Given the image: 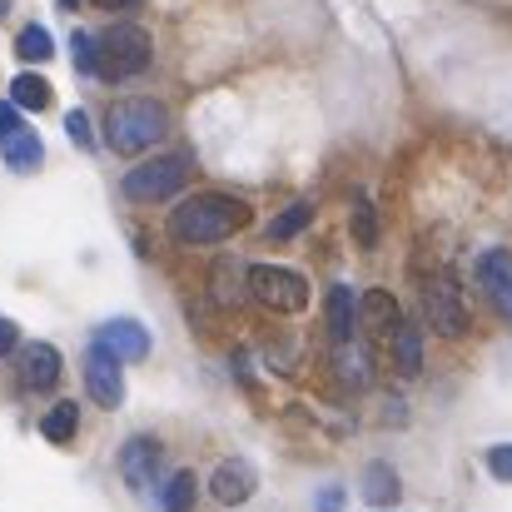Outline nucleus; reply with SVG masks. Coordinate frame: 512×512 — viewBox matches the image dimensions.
<instances>
[{"instance_id": "nucleus-18", "label": "nucleus", "mask_w": 512, "mask_h": 512, "mask_svg": "<svg viewBox=\"0 0 512 512\" xmlns=\"http://www.w3.org/2000/svg\"><path fill=\"white\" fill-rule=\"evenodd\" d=\"M309 224H314V204H309V199H299V204H289V209L269 224V239H274V244H289V239H299Z\"/></svg>"}, {"instance_id": "nucleus-4", "label": "nucleus", "mask_w": 512, "mask_h": 512, "mask_svg": "<svg viewBox=\"0 0 512 512\" xmlns=\"http://www.w3.org/2000/svg\"><path fill=\"white\" fill-rule=\"evenodd\" d=\"M150 35L140 25H110L100 30V80H130L150 65Z\"/></svg>"}, {"instance_id": "nucleus-30", "label": "nucleus", "mask_w": 512, "mask_h": 512, "mask_svg": "<svg viewBox=\"0 0 512 512\" xmlns=\"http://www.w3.org/2000/svg\"><path fill=\"white\" fill-rule=\"evenodd\" d=\"M15 110H20L15 100H0V140H5L10 130H20V120H15Z\"/></svg>"}, {"instance_id": "nucleus-22", "label": "nucleus", "mask_w": 512, "mask_h": 512, "mask_svg": "<svg viewBox=\"0 0 512 512\" xmlns=\"http://www.w3.org/2000/svg\"><path fill=\"white\" fill-rule=\"evenodd\" d=\"M194 498H199V478L189 473V468H179V473H170V483H165V512H189L194 508Z\"/></svg>"}, {"instance_id": "nucleus-5", "label": "nucleus", "mask_w": 512, "mask_h": 512, "mask_svg": "<svg viewBox=\"0 0 512 512\" xmlns=\"http://www.w3.org/2000/svg\"><path fill=\"white\" fill-rule=\"evenodd\" d=\"M244 284H249V294H254L264 309H274V314H299V309L309 304L304 274H294V269H284V264H249Z\"/></svg>"}, {"instance_id": "nucleus-14", "label": "nucleus", "mask_w": 512, "mask_h": 512, "mask_svg": "<svg viewBox=\"0 0 512 512\" xmlns=\"http://www.w3.org/2000/svg\"><path fill=\"white\" fill-rule=\"evenodd\" d=\"M358 309H363V324H368L373 343H383V348H388L393 329L403 324V314H398V299H393L388 289H368V294L358 299Z\"/></svg>"}, {"instance_id": "nucleus-8", "label": "nucleus", "mask_w": 512, "mask_h": 512, "mask_svg": "<svg viewBox=\"0 0 512 512\" xmlns=\"http://www.w3.org/2000/svg\"><path fill=\"white\" fill-rule=\"evenodd\" d=\"M254 488H259V473H254V463H244V458H224V463L209 473V493H214L219 508H239V503H249Z\"/></svg>"}, {"instance_id": "nucleus-25", "label": "nucleus", "mask_w": 512, "mask_h": 512, "mask_svg": "<svg viewBox=\"0 0 512 512\" xmlns=\"http://www.w3.org/2000/svg\"><path fill=\"white\" fill-rule=\"evenodd\" d=\"M334 363H339V373H343V383H348V388H363V383H368V358H363L353 343H339Z\"/></svg>"}, {"instance_id": "nucleus-21", "label": "nucleus", "mask_w": 512, "mask_h": 512, "mask_svg": "<svg viewBox=\"0 0 512 512\" xmlns=\"http://www.w3.org/2000/svg\"><path fill=\"white\" fill-rule=\"evenodd\" d=\"M75 428H80V408L65 398V403H55L50 413H45V423H40V433L50 438V443H70L75 438Z\"/></svg>"}, {"instance_id": "nucleus-24", "label": "nucleus", "mask_w": 512, "mask_h": 512, "mask_svg": "<svg viewBox=\"0 0 512 512\" xmlns=\"http://www.w3.org/2000/svg\"><path fill=\"white\" fill-rule=\"evenodd\" d=\"M348 224H353V244H358V249H373V244H378V214L368 209V199H353Z\"/></svg>"}, {"instance_id": "nucleus-1", "label": "nucleus", "mask_w": 512, "mask_h": 512, "mask_svg": "<svg viewBox=\"0 0 512 512\" xmlns=\"http://www.w3.org/2000/svg\"><path fill=\"white\" fill-rule=\"evenodd\" d=\"M249 224V204L234 194H189L184 204H174L170 234L179 244H224Z\"/></svg>"}, {"instance_id": "nucleus-6", "label": "nucleus", "mask_w": 512, "mask_h": 512, "mask_svg": "<svg viewBox=\"0 0 512 512\" xmlns=\"http://www.w3.org/2000/svg\"><path fill=\"white\" fill-rule=\"evenodd\" d=\"M423 319L443 339H463L468 334V304H463V289H458L453 274H428L423 279Z\"/></svg>"}, {"instance_id": "nucleus-3", "label": "nucleus", "mask_w": 512, "mask_h": 512, "mask_svg": "<svg viewBox=\"0 0 512 512\" xmlns=\"http://www.w3.org/2000/svg\"><path fill=\"white\" fill-rule=\"evenodd\" d=\"M189 174H194V155H189V150H170V155H155V160L130 165V174L120 179V189H125V199H135V204H155V199L179 194V189L189 184Z\"/></svg>"}, {"instance_id": "nucleus-19", "label": "nucleus", "mask_w": 512, "mask_h": 512, "mask_svg": "<svg viewBox=\"0 0 512 512\" xmlns=\"http://www.w3.org/2000/svg\"><path fill=\"white\" fill-rule=\"evenodd\" d=\"M10 100L20 110H50V80L45 75H15L10 80Z\"/></svg>"}, {"instance_id": "nucleus-9", "label": "nucleus", "mask_w": 512, "mask_h": 512, "mask_svg": "<svg viewBox=\"0 0 512 512\" xmlns=\"http://www.w3.org/2000/svg\"><path fill=\"white\" fill-rule=\"evenodd\" d=\"M478 284L493 299V309L512 324V249H483L478 254Z\"/></svg>"}, {"instance_id": "nucleus-16", "label": "nucleus", "mask_w": 512, "mask_h": 512, "mask_svg": "<svg viewBox=\"0 0 512 512\" xmlns=\"http://www.w3.org/2000/svg\"><path fill=\"white\" fill-rule=\"evenodd\" d=\"M388 353H393V368L403 373V378H413L418 368H423V334H418V324H398L393 329V339H388Z\"/></svg>"}, {"instance_id": "nucleus-27", "label": "nucleus", "mask_w": 512, "mask_h": 512, "mask_svg": "<svg viewBox=\"0 0 512 512\" xmlns=\"http://www.w3.org/2000/svg\"><path fill=\"white\" fill-rule=\"evenodd\" d=\"M488 473H493L498 483H512V443H498V448H488Z\"/></svg>"}, {"instance_id": "nucleus-31", "label": "nucleus", "mask_w": 512, "mask_h": 512, "mask_svg": "<svg viewBox=\"0 0 512 512\" xmlns=\"http://www.w3.org/2000/svg\"><path fill=\"white\" fill-rule=\"evenodd\" d=\"M95 5H100V10H135L140 0H95Z\"/></svg>"}, {"instance_id": "nucleus-17", "label": "nucleus", "mask_w": 512, "mask_h": 512, "mask_svg": "<svg viewBox=\"0 0 512 512\" xmlns=\"http://www.w3.org/2000/svg\"><path fill=\"white\" fill-rule=\"evenodd\" d=\"M358 488H363V498H368L373 508H388V503H398V493H403V483H398L393 463H368Z\"/></svg>"}, {"instance_id": "nucleus-29", "label": "nucleus", "mask_w": 512, "mask_h": 512, "mask_svg": "<svg viewBox=\"0 0 512 512\" xmlns=\"http://www.w3.org/2000/svg\"><path fill=\"white\" fill-rule=\"evenodd\" d=\"M15 343H20V329H15L10 319H0V358H10V353H15Z\"/></svg>"}, {"instance_id": "nucleus-20", "label": "nucleus", "mask_w": 512, "mask_h": 512, "mask_svg": "<svg viewBox=\"0 0 512 512\" xmlns=\"http://www.w3.org/2000/svg\"><path fill=\"white\" fill-rule=\"evenodd\" d=\"M15 55H20L25 65H40V60H50V55H55V40H50V30H45V25H25V30L15 35Z\"/></svg>"}, {"instance_id": "nucleus-10", "label": "nucleus", "mask_w": 512, "mask_h": 512, "mask_svg": "<svg viewBox=\"0 0 512 512\" xmlns=\"http://www.w3.org/2000/svg\"><path fill=\"white\" fill-rule=\"evenodd\" d=\"M160 468H165V448H160L155 438H130V443L120 448V478H125L135 493H145Z\"/></svg>"}, {"instance_id": "nucleus-32", "label": "nucleus", "mask_w": 512, "mask_h": 512, "mask_svg": "<svg viewBox=\"0 0 512 512\" xmlns=\"http://www.w3.org/2000/svg\"><path fill=\"white\" fill-rule=\"evenodd\" d=\"M75 5H80V0H60V10H75Z\"/></svg>"}, {"instance_id": "nucleus-7", "label": "nucleus", "mask_w": 512, "mask_h": 512, "mask_svg": "<svg viewBox=\"0 0 512 512\" xmlns=\"http://www.w3.org/2000/svg\"><path fill=\"white\" fill-rule=\"evenodd\" d=\"M85 388H90V398H95L100 408H120V398H125L120 358H115L105 343H90V353H85Z\"/></svg>"}, {"instance_id": "nucleus-28", "label": "nucleus", "mask_w": 512, "mask_h": 512, "mask_svg": "<svg viewBox=\"0 0 512 512\" xmlns=\"http://www.w3.org/2000/svg\"><path fill=\"white\" fill-rule=\"evenodd\" d=\"M314 512H343V488H319Z\"/></svg>"}, {"instance_id": "nucleus-11", "label": "nucleus", "mask_w": 512, "mask_h": 512, "mask_svg": "<svg viewBox=\"0 0 512 512\" xmlns=\"http://www.w3.org/2000/svg\"><path fill=\"white\" fill-rule=\"evenodd\" d=\"M60 348L55 343H25L20 348V383L30 388V393H50L55 383H60Z\"/></svg>"}, {"instance_id": "nucleus-15", "label": "nucleus", "mask_w": 512, "mask_h": 512, "mask_svg": "<svg viewBox=\"0 0 512 512\" xmlns=\"http://www.w3.org/2000/svg\"><path fill=\"white\" fill-rule=\"evenodd\" d=\"M0 145H5V170H15V174H35L40 170V160H45L40 135H35V130H25V125H20V130H10Z\"/></svg>"}, {"instance_id": "nucleus-26", "label": "nucleus", "mask_w": 512, "mask_h": 512, "mask_svg": "<svg viewBox=\"0 0 512 512\" xmlns=\"http://www.w3.org/2000/svg\"><path fill=\"white\" fill-rule=\"evenodd\" d=\"M65 135H70L75 150H95V130H90L85 110H70V115H65Z\"/></svg>"}, {"instance_id": "nucleus-2", "label": "nucleus", "mask_w": 512, "mask_h": 512, "mask_svg": "<svg viewBox=\"0 0 512 512\" xmlns=\"http://www.w3.org/2000/svg\"><path fill=\"white\" fill-rule=\"evenodd\" d=\"M170 135V110L160 100H120L105 115V145L115 155H140Z\"/></svg>"}, {"instance_id": "nucleus-12", "label": "nucleus", "mask_w": 512, "mask_h": 512, "mask_svg": "<svg viewBox=\"0 0 512 512\" xmlns=\"http://www.w3.org/2000/svg\"><path fill=\"white\" fill-rule=\"evenodd\" d=\"M95 343H105L120 363H125V358H130V363L150 358V329H145V324H135V319H110V324H100Z\"/></svg>"}, {"instance_id": "nucleus-33", "label": "nucleus", "mask_w": 512, "mask_h": 512, "mask_svg": "<svg viewBox=\"0 0 512 512\" xmlns=\"http://www.w3.org/2000/svg\"><path fill=\"white\" fill-rule=\"evenodd\" d=\"M5 10H10V0H0V15H5Z\"/></svg>"}, {"instance_id": "nucleus-23", "label": "nucleus", "mask_w": 512, "mask_h": 512, "mask_svg": "<svg viewBox=\"0 0 512 512\" xmlns=\"http://www.w3.org/2000/svg\"><path fill=\"white\" fill-rule=\"evenodd\" d=\"M70 55H75V70H80V75H95V80H100V35L90 40V30H75Z\"/></svg>"}, {"instance_id": "nucleus-13", "label": "nucleus", "mask_w": 512, "mask_h": 512, "mask_svg": "<svg viewBox=\"0 0 512 512\" xmlns=\"http://www.w3.org/2000/svg\"><path fill=\"white\" fill-rule=\"evenodd\" d=\"M358 319H363V309H358L353 289H348V284H334V289H329V299H324V329H329V339H334V343H353Z\"/></svg>"}]
</instances>
